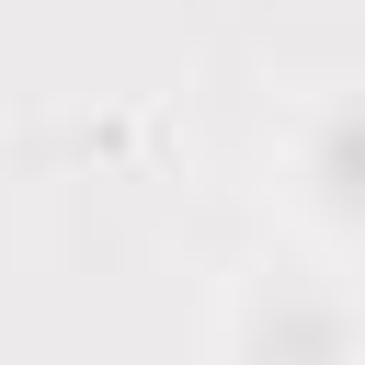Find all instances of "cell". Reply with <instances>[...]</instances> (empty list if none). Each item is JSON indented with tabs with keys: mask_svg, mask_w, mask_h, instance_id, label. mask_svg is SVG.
<instances>
[{
	"mask_svg": "<svg viewBox=\"0 0 365 365\" xmlns=\"http://www.w3.org/2000/svg\"><path fill=\"white\" fill-rule=\"evenodd\" d=\"M217 342H228V365H365V297L319 262H285L228 297Z\"/></svg>",
	"mask_w": 365,
	"mask_h": 365,
	"instance_id": "obj_1",
	"label": "cell"
},
{
	"mask_svg": "<svg viewBox=\"0 0 365 365\" xmlns=\"http://www.w3.org/2000/svg\"><path fill=\"white\" fill-rule=\"evenodd\" d=\"M285 194H297L308 228L365 240V91H331V103L297 114V137H285Z\"/></svg>",
	"mask_w": 365,
	"mask_h": 365,
	"instance_id": "obj_2",
	"label": "cell"
}]
</instances>
